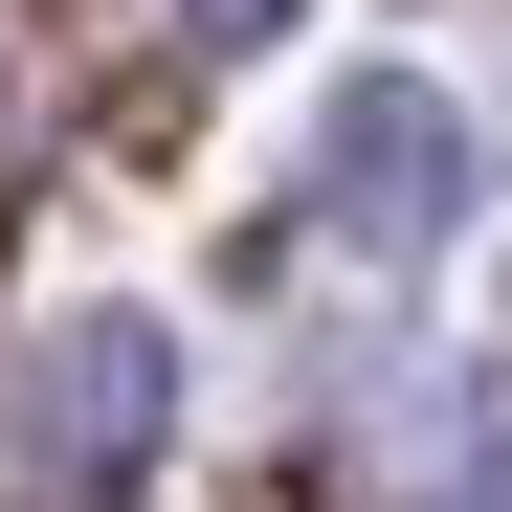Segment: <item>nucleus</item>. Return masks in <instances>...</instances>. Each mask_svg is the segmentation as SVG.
I'll list each match as a JSON object with an SVG mask.
<instances>
[{
    "instance_id": "7ed1b4c3",
    "label": "nucleus",
    "mask_w": 512,
    "mask_h": 512,
    "mask_svg": "<svg viewBox=\"0 0 512 512\" xmlns=\"http://www.w3.org/2000/svg\"><path fill=\"white\" fill-rule=\"evenodd\" d=\"M290 23V0H179V45H268Z\"/></svg>"
},
{
    "instance_id": "20e7f679",
    "label": "nucleus",
    "mask_w": 512,
    "mask_h": 512,
    "mask_svg": "<svg viewBox=\"0 0 512 512\" xmlns=\"http://www.w3.org/2000/svg\"><path fill=\"white\" fill-rule=\"evenodd\" d=\"M490 512H512V490H490Z\"/></svg>"
},
{
    "instance_id": "f03ea898",
    "label": "nucleus",
    "mask_w": 512,
    "mask_h": 512,
    "mask_svg": "<svg viewBox=\"0 0 512 512\" xmlns=\"http://www.w3.org/2000/svg\"><path fill=\"white\" fill-rule=\"evenodd\" d=\"M312 201H334V245H446L468 223V112L423 90V67H379V90H334V156H312Z\"/></svg>"
},
{
    "instance_id": "f257e3e1",
    "label": "nucleus",
    "mask_w": 512,
    "mask_h": 512,
    "mask_svg": "<svg viewBox=\"0 0 512 512\" xmlns=\"http://www.w3.org/2000/svg\"><path fill=\"white\" fill-rule=\"evenodd\" d=\"M156 423H179V334L156 312H67L23 357V512H134Z\"/></svg>"
}]
</instances>
